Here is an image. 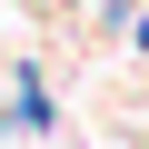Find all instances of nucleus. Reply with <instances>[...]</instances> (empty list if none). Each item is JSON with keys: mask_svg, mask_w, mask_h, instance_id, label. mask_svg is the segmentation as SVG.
Masks as SVG:
<instances>
[{"mask_svg": "<svg viewBox=\"0 0 149 149\" xmlns=\"http://www.w3.org/2000/svg\"><path fill=\"white\" fill-rule=\"evenodd\" d=\"M129 50H139V60H149V10H139V20H129Z\"/></svg>", "mask_w": 149, "mask_h": 149, "instance_id": "2", "label": "nucleus"}, {"mask_svg": "<svg viewBox=\"0 0 149 149\" xmlns=\"http://www.w3.org/2000/svg\"><path fill=\"white\" fill-rule=\"evenodd\" d=\"M10 119H20V139H50L60 129V100H50V80H40L30 60L10 70Z\"/></svg>", "mask_w": 149, "mask_h": 149, "instance_id": "1", "label": "nucleus"}, {"mask_svg": "<svg viewBox=\"0 0 149 149\" xmlns=\"http://www.w3.org/2000/svg\"><path fill=\"white\" fill-rule=\"evenodd\" d=\"M0 139H20V119H10V100H0Z\"/></svg>", "mask_w": 149, "mask_h": 149, "instance_id": "3", "label": "nucleus"}]
</instances>
